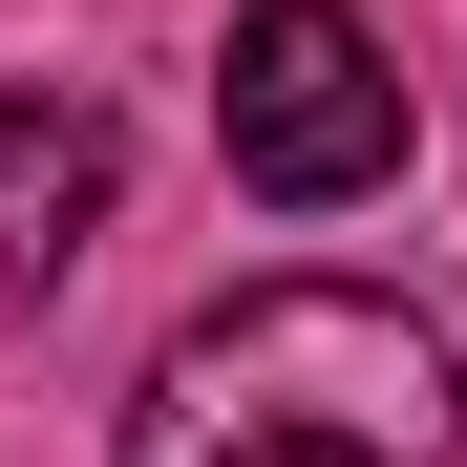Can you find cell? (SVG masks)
<instances>
[{"label": "cell", "instance_id": "cell-1", "mask_svg": "<svg viewBox=\"0 0 467 467\" xmlns=\"http://www.w3.org/2000/svg\"><path fill=\"white\" fill-rule=\"evenodd\" d=\"M128 467H467V361L361 276H255L149 361Z\"/></svg>", "mask_w": 467, "mask_h": 467}, {"label": "cell", "instance_id": "cell-2", "mask_svg": "<svg viewBox=\"0 0 467 467\" xmlns=\"http://www.w3.org/2000/svg\"><path fill=\"white\" fill-rule=\"evenodd\" d=\"M213 149H234V192H276V213H361L404 171V64H382V22L361 0H234Z\"/></svg>", "mask_w": 467, "mask_h": 467}, {"label": "cell", "instance_id": "cell-3", "mask_svg": "<svg viewBox=\"0 0 467 467\" xmlns=\"http://www.w3.org/2000/svg\"><path fill=\"white\" fill-rule=\"evenodd\" d=\"M107 192H128V128L86 86H0V319H43V297L86 276Z\"/></svg>", "mask_w": 467, "mask_h": 467}]
</instances>
